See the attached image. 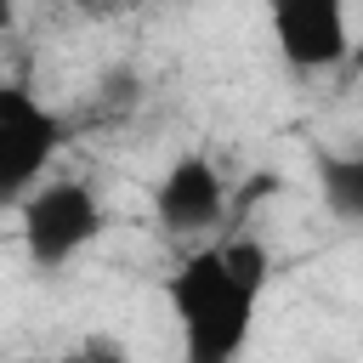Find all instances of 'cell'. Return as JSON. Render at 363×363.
<instances>
[{
	"label": "cell",
	"instance_id": "1",
	"mask_svg": "<svg viewBox=\"0 0 363 363\" xmlns=\"http://www.w3.org/2000/svg\"><path fill=\"white\" fill-rule=\"evenodd\" d=\"M267 284H272V250L255 233H227L221 244L182 255L176 272L164 278L182 363H238L255 335Z\"/></svg>",
	"mask_w": 363,
	"mask_h": 363
},
{
	"label": "cell",
	"instance_id": "2",
	"mask_svg": "<svg viewBox=\"0 0 363 363\" xmlns=\"http://www.w3.org/2000/svg\"><path fill=\"white\" fill-rule=\"evenodd\" d=\"M17 233H23V255L40 278L62 272L68 261H79L102 227H108V210H102V193L85 182V176H45L23 204H17Z\"/></svg>",
	"mask_w": 363,
	"mask_h": 363
},
{
	"label": "cell",
	"instance_id": "3",
	"mask_svg": "<svg viewBox=\"0 0 363 363\" xmlns=\"http://www.w3.org/2000/svg\"><path fill=\"white\" fill-rule=\"evenodd\" d=\"M68 142V119L45 108L28 85L0 79V210H17Z\"/></svg>",
	"mask_w": 363,
	"mask_h": 363
},
{
	"label": "cell",
	"instance_id": "4",
	"mask_svg": "<svg viewBox=\"0 0 363 363\" xmlns=\"http://www.w3.org/2000/svg\"><path fill=\"white\" fill-rule=\"evenodd\" d=\"M233 210V182L216 170L210 153H182L153 182V221L170 238H199Z\"/></svg>",
	"mask_w": 363,
	"mask_h": 363
},
{
	"label": "cell",
	"instance_id": "5",
	"mask_svg": "<svg viewBox=\"0 0 363 363\" xmlns=\"http://www.w3.org/2000/svg\"><path fill=\"white\" fill-rule=\"evenodd\" d=\"M267 28L284 68L295 74H329L352 57V28L340 0H278L267 11Z\"/></svg>",
	"mask_w": 363,
	"mask_h": 363
},
{
	"label": "cell",
	"instance_id": "6",
	"mask_svg": "<svg viewBox=\"0 0 363 363\" xmlns=\"http://www.w3.org/2000/svg\"><path fill=\"white\" fill-rule=\"evenodd\" d=\"M318 193L335 221L363 227V147L352 153H318Z\"/></svg>",
	"mask_w": 363,
	"mask_h": 363
},
{
	"label": "cell",
	"instance_id": "7",
	"mask_svg": "<svg viewBox=\"0 0 363 363\" xmlns=\"http://www.w3.org/2000/svg\"><path fill=\"white\" fill-rule=\"evenodd\" d=\"M57 363H130V352L113 340V335H91V340H79V346H68Z\"/></svg>",
	"mask_w": 363,
	"mask_h": 363
},
{
	"label": "cell",
	"instance_id": "8",
	"mask_svg": "<svg viewBox=\"0 0 363 363\" xmlns=\"http://www.w3.org/2000/svg\"><path fill=\"white\" fill-rule=\"evenodd\" d=\"M352 68H363V40H352V57H346Z\"/></svg>",
	"mask_w": 363,
	"mask_h": 363
},
{
	"label": "cell",
	"instance_id": "9",
	"mask_svg": "<svg viewBox=\"0 0 363 363\" xmlns=\"http://www.w3.org/2000/svg\"><path fill=\"white\" fill-rule=\"evenodd\" d=\"M6 23H11V11H6V6H0V28H6Z\"/></svg>",
	"mask_w": 363,
	"mask_h": 363
}]
</instances>
